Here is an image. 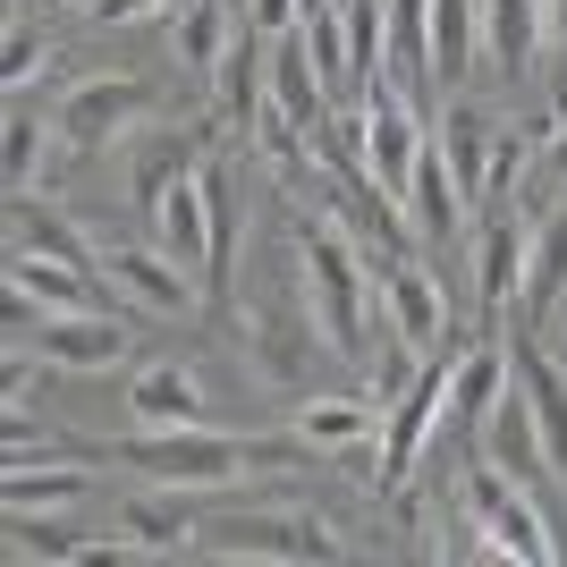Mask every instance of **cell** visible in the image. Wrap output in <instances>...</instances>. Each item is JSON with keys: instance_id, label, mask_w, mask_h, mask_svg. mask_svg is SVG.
Returning a JSON list of instances; mask_svg holds the SVG:
<instances>
[{"instance_id": "cell-1", "label": "cell", "mask_w": 567, "mask_h": 567, "mask_svg": "<svg viewBox=\"0 0 567 567\" xmlns=\"http://www.w3.org/2000/svg\"><path fill=\"white\" fill-rule=\"evenodd\" d=\"M297 246H306V288H313V331H322V348L364 355V297H373V288H364L355 246L331 229V220H306Z\"/></svg>"}, {"instance_id": "cell-2", "label": "cell", "mask_w": 567, "mask_h": 567, "mask_svg": "<svg viewBox=\"0 0 567 567\" xmlns=\"http://www.w3.org/2000/svg\"><path fill=\"white\" fill-rule=\"evenodd\" d=\"M364 118H355V153H364V178H373L381 204H399L406 213V187H415V153H424V136H415V102L390 85V76H373L364 85Z\"/></svg>"}, {"instance_id": "cell-3", "label": "cell", "mask_w": 567, "mask_h": 567, "mask_svg": "<svg viewBox=\"0 0 567 567\" xmlns=\"http://www.w3.org/2000/svg\"><path fill=\"white\" fill-rule=\"evenodd\" d=\"M118 457L144 474V483H169V492H204V483H229L246 466V441H220L204 424H169V432H136L118 441Z\"/></svg>"}, {"instance_id": "cell-4", "label": "cell", "mask_w": 567, "mask_h": 567, "mask_svg": "<svg viewBox=\"0 0 567 567\" xmlns=\"http://www.w3.org/2000/svg\"><path fill=\"white\" fill-rule=\"evenodd\" d=\"M466 508H474V525L499 543V559H525V567H543V559H559L550 550V517H543V499L525 492L517 474H499V466H466Z\"/></svg>"}, {"instance_id": "cell-5", "label": "cell", "mask_w": 567, "mask_h": 567, "mask_svg": "<svg viewBox=\"0 0 567 567\" xmlns=\"http://www.w3.org/2000/svg\"><path fill=\"white\" fill-rule=\"evenodd\" d=\"M441 415H450V355H424L415 390H406V399L381 415V492H399L406 474L424 466L432 432H441Z\"/></svg>"}, {"instance_id": "cell-6", "label": "cell", "mask_w": 567, "mask_h": 567, "mask_svg": "<svg viewBox=\"0 0 567 567\" xmlns=\"http://www.w3.org/2000/svg\"><path fill=\"white\" fill-rule=\"evenodd\" d=\"M195 550L204 559H339V543L322 525H297V517H220V525H195Z\"/></svg>"}, {"instance_id": "cell-7", "label": "cell", "mask_w": 567, "mask_h": 567, "mask_svg": "<svg viewBox=\"0 0 567 567\" xmlns=\"http://www.w3.org/2000/svg\"><path fill=\"white\" fill-rule=\"evenodd\" d=\"M144 85L136 76H94V85H76L69 102H60V136L76 144V153H102V144H118L127 127L144 118Z\"/></svg>"}, {"instance_id": "cell-8", "label": "cell", "mask_w": 567, "mask_h": 567, "mask_svg": "<svg viewBox=\"0 0 567 567\" xmlns=\"http://www.w3.org/2000/svg\"><path fill=\"white\" fill-rule=\"evenodd\" d=\"M525 255H534L525 220L508 213V204H483V229H474V297H483V313L525 297Z\"/></svg>"}, {"instance_id": "cell-9", "label": "cell", "mask_w": 567, "mask_h": 567, "mask_svg": "<svg viewBox=\"0 0 567 567\" xmlns=\"http://www.w3.org/2000/svg\"><path fill=\"white\" fill-rule=\"evenodd\" d=\"M34 355L69 364V373H102V364H127V322L118 313H43L34 322Z\"/></svg>"}, {"instance_id": "cell-10", "label": "cell", "mask_w": 567, "mask_h": 567, "mask_svg": "<svg viewBox=\"0 0 567 567\" xmlns=\"http://www.w3.org/2000/svg\"><path fill=\"white\" fill-rule=\"evenodd\" d=\"M373 288H381V306H390V331H406L415 348L432 355V339L450 331V297H441V280H432L424 262L390 255V262H373Z\"/></svg>"}, {"instance_id": "cell-11", "label": "cell", "mask_w": 567, "mask_h": 567, "mask_svg": "<svg viewBox=\"0 0 567 567\" xmlns=\"http://www.w3.org/2000/svg\"><path fill=\"white\" fill-rule=\"evenodd\" d=\"M262 76H271V102H280L297 127H331V85H322V69L306 60V34L288 25V34H271V51H262Z\"/></svg>"}, {"instance_id": "cell-12", "label": "cell", "mask_w": 567, "mask_h": 567, "mask_svg": "<svg viewBox=\"0 0 567 567\" xmlns=\"http://www.w3.org/2000/svg\"><path fill=\"white\" fill-rule=\"evenodd\" d=\"M144 220H153V237H162L169 262H195V271H204V255H213V195H204V169H187Z\"/></svg>"}, {"instance_id": "cell-13", "label": "cell", "mask_w": 567, "mask_h": 567, "mask_svg": "<svg viewBox=\"0 0 567 567\" xmlns=\"http://www.w3.org/2000/svg\"><path fill=\"white\" fill-rule=\"evenodd\" d=\"M9 288H18L25 306H43V313H102V280H94V271L51 262V255H34V246H18V262H9Z\"/></svg>"}, {"instance_id": "cell-14", "label": "cell", "mask_w": 567, "mask_h": 567, "mask_svg": "<svg viewBox=\"0 0 567 567\" xmlns=\"http://www.w3.org/2000/svg\"><path fill=\"white\" fill-rule=\"evenodd\" d=\"M466 213H474V204L457 195L441 144H424V153H415V187H406V220H415V237H424V246H450V237L466 229Z\"/></svg>"}, {"instance_id": "cell-15", "label": "cell", "mask_w": 567, "mask_h": 567, "mask_svg": "<svg viewBox=\"0 0 567 567\" xmlns=\"http://www.w3.org/2000/svg\"><path fill=\"white\" fill-rule=\"evenodd\" d=\"M127 415H136V432L204 424V390H195L187 364H144V373L127 381Z\"/></svg>"}, {"instance_id": "cell-16", "label": "cell", "mask_w": 567, "mask_h": 567, "mask_svg": "<svg viewBox=\"0 0 567 567\" xmlns=\"http://www.w3.org/2000/svg\"><path fill=\"white\" fill-rule=\"evenodd\" d=\"M102 280H118L136 306H153V313L187 306V262H169L162 246H118V255H102Z\"/></svg>"}, {"instance_id": "cell-17", "label": "cell", "mask_w": 567, "mask_h": 567, "mask_svg": "<svg viewBox=\"0 0 567 567\" xmlns=\"http://www.w3.org/2000/svg\"><path fill=\"white\" fill-rule=\"evenodd\" d=\"M381 18H390V85L406 102H424V85H432V0H381Z\"/></svg>"}, {"instance_id": "cell-18", "label": "cell", "mask_w": 567, "mask_h": 567, "mask_svg": "<svg viewBox=\"0 0 567 567\" xmlns=\"http://www.w3.org/2000/svg\"><path fill=\"white\" fill-rule=\"evenodd\" d=\"M543 34H550V0H483V43H492V60L508 76L534 69Z\"/></svg>"}, {"instance_id": "cell-19", "label": "cell", "mask_w": 567, "mask_h": 567, "mask_svg": "<svg viewBox=\"0 0 567 567\" xmlns=\"http://www.w3.org/2000/svg\"><path fill=\"white\" fill-rule=\"evenodd\" d=\"M508 364H517V381L534 390V415H543V450H550V474H559V492H567V373L550 364L543 348H508Z\"/></svg>"}, {"instance_id": "cell-20", "label": "cell", "mask_w": 567, "mask_h": 567, "mask_svg": "<svg viewBox=\"0 0 567 567\" xmlns=\"http://www.w3.org/2000/svg\"><path fill=\"white\" fill-rule=\"evenodd\" d=\"M492 118L474 111V102H457L450 118H441V162H450V178H457V195H466L474 213H483V169H492Z\"/></svg>"}, {"instance_id": "cell-21", "label": "cell", "mask_w": 567, "mask_h": 567, "mask_svg": "<svg viewBox=\"0 0 567 567\" xmlns=\"http://www.w3.org/2000/svg\"><path fill=\"white\" fill-rule=\"evenodd\" d=\"M499 390H508V364H499V348H474V355H450V415L466 432L492 424Z\"/></svg>"}, {"instance_id": "cell-22", "label": "cell", "mask_w": 567, "mask_h": 567, "mask_svg": "<svg viewBox=\"0 0 567 567\" xmlns=\"http://www.w3.org/2000/svg\"><path fill=\"white\" fill-rule=\"evenodd\" d=\"M559 297H567V204L534 229V255H525V313H534V322H550V313H559Z\"/></svg>"}, {"instance_id": "cell-23", "label": "cell", "mask_w": 567, "mask_h": 567, "mask_svg": "<svg viewBox=\"0 0 567 567\" xmlns=\"http://www.w3.org/2000/svg\"><path fill=\"white\" fill-rule=\"evenodd\" d=\"M9 229H18V246H34V255H51V262H76V271H94V280H102V255H94V246H85L60 213H43V204L9 195Z\"/></svg>"}, {"instance_id": "cell-24", "label": "cell", "mask_w": 567, "mask_h": 567, "mask_svg": "<svg viewBox=\"0 0 567 567\" xmlns=\"http://www.w3.org/2000/svg\"><path fill=\"white\" fill-rule=\"evenodd\" d=\"M237 25H246V9H237V18H229V0H187V9H178V51H187L195 69L213 76L220 60H229Z\"/></svg>"}, {"instance_id": "cell-25", "label": "cell", "mask_w": 567, "mask_h": 567, "mask_svg": "<svg viewBox=\"0 0 567 567\" xmlns=\"http://www.w3.org/2000/svg\"><path fill=\"white\" fill-rule=\"evenodd\" d=\"M474 43H483V0H432V69L466 76Z\"/></svg>"}, {"instance_id": "cell-26", "label": "cell", "mask_w": 567, "mask_h": 567, "mask_svg": "<svg viewBox=\"0 0 567 567\" xmlns=\"http://www.w3.org/2000/svg\"><path fill=\"white\" fill-rule=\"evenodd\" d=\"M204 195H213V255H204V297H229V255H237V187H229V169L204 162Z\"/></svg>"}, {"instance_id": "cell-27", "label": "cell", "mask_w": 567, "mask_h": 567, "mask_svg": "<svg viewBox=\"0 0 567 567\" xmlns=\"http://www.w3.org/2000/svg\"><path fill=\"white\" fill-rule=\"evenodd\" d=\"M306 450H348V441H373V399H313L306 424H297Z\"/></svg>"}, {"instance_id": "cell-28", "label": "cell", "mask_w": 567, "mask_h": 567, "mask_svg": "<svg viewBox=\"0 0 567 567\" xmlns=\"http://www.w3.org/2000/svg\"><path fill=\"white\" fill-rule=\"evenodd\" d=\"M9 508H76L85 499V474L76 466H25V457H9Z\"/></svg>"}, {"instance_id": "cell-29", "label": "cell", "mask_w": 567, "mask_h": 567, "mask_svg": "<svg viewBox=\"0 0 567 567\" xmlns=\"http://www.w3.org/2000/svg\"><path fill=\"white\" fill-rule=\"evenodd\" d=\"M9 559H85V543L51 508H9Z\"/></svg>"}, {"instance_id": "cell-30", "label": "cell", "mask_w": 567, "mask_h": 567, "mask_svg": "<svg viewBox=\"0 0 567 567\" xmlns=\"http://www.w3.org/2000/svg\"><path fill=\"white\" fill-rule=\"evenodd\" d=\"M187 169H195V136H162V144H153V153L136 162V204L153 213V204H162V195L178 187Z\"/></svg>"}, {"instance_id": "cell-31", "label": "cell", "mask_w": 567, "mask_h": 567, "mask_svg": "<svg viewBox=\"0 0 567 567\" xmlns=\"http://www.w3.org/2000/svg\"><path fill=\"white\" fill-rule=\"evenodd\" d=\"M34 162H43V118L18 102V111H9V136H0V169H9V195H25Z\"/></svg>"}, {"instance_id": "cell-32", "label": "cell", "mask_w": 567, "mask_h": 567, "mask_svg": "<svg viewBox=\"0 0 567 567\" xmlns=\"http://www.w3.org/2000/svg\"><path fill=\"white\" fill-rule=\"evenodd\" d=\"M255 69H262V51H255V25H237V43H229V60L213 69V85H220V94H229L246 118L262 111V94H255Z\"/></svg>"}, {"instance_id": "cell-33", "label": "cell", "mask_w": 567, "mask_h": 567, "mask_svg": "<svg viewBox=\"0 0 567 567\" xmlns=\"http://www.w3.org/2000/svg\"><path fill=\"white\" fill-rule=\"evenodd\" d=\"M118 534H127L136 550H169V543H187L195 525H178V508H153V499H127V508H118Z\"/></svg>"}, {"instance_id": "cell-34", "label": "cell", "mask_w": 567, "mask_h": 567, "mask_svg": "<svg viewBox=\"0 0 567 567\" xmlns=\"http://www.w3.org/2000/svg\"><path fill=\"white\" fill-rule=\"evenodd\" d=\"M525 162H534V144H525L517 127H499L492 136V169H483V204H508L517 178H525Z\"/></svg>"}, {"instance_id": "cell-35", "label": "cell", "mask_w": 567, "mask_h": 567, "mask_svg": "<svg viewBox=\"0 0 567 567\" xmlns=\"http://www.w3.org/2000/svg\"><path fill=\"white\" fill-rule=\"evenodd\" d=\"M43 69V51H34V34L25 25H9V60H0V76H9V94H25V76Z\"/></svg>"}, {"instance_id": "cell-36", "label": "cell", "mask_w": 567, "mask_h": 567, "mask_svg": "<svg viewBox=\"0 0 567 567\" xmlns=\"http://www.w3.org/2000/svg\"><path fill=\"white\" fill-rule=\"evenodd\" d=\"M102 25H127V18H144V9H162V0H85Z\"/></svg>"}, {"instance_id": "cell-37", "label": "cell", "mask_w": 567, "mask_h": 567, "mask_svg": "<svg viewBox=\"0 0 567 567\" xmlns=\"http://www.w3.org/2000/svg\"><path fill=\"white\" fill-rule=\"evenodd\" d=\"M543 169H550V178H567V118L550 127V144H543Z\"/></svg>"}, {"instance_id": "cell-38", "label": "cell", "mask_w": 567, "mask_h": 567, "mask_svg": "<svg viewBox=\"0 0 567 567\" xmlns=\"http://www.w3.org/2000/svg\"><path fill=\"white\" fill-rule=\"evenodd\" d=\"M550 34H559V43H567V0H550Z\"/></svg>"}, {"instance_id": "cell-39", "label": "cell", "mask_w": 567, "mask_h": 567, "mask_svg": "<svg viewBox=\"0 0 567 567\" xmlns=\"http://www.w3.org/2000/svg\"><path fill=\"white\" fill-rule=\"evenodd\" d=\"M34 9H51V0H34Z\"/></svg>"}]
</instances>
